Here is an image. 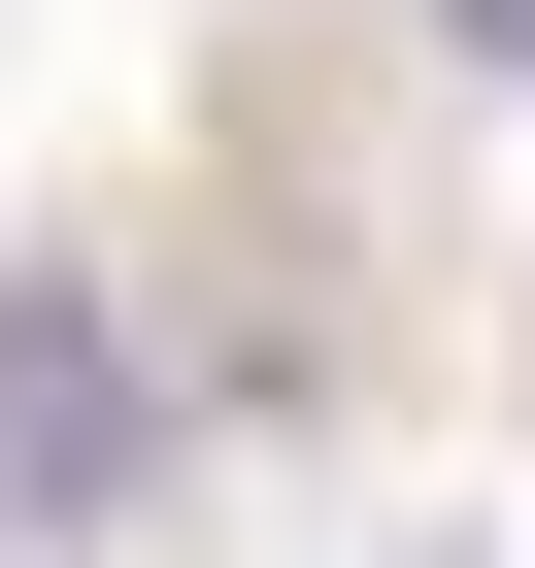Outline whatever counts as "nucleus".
<instances>
[{"label":"nucleus","instance_id":"nucleus-1","mask_svg":"<svg viewBox=\"0 0 535 568\" xmlns=\"http://www.w3.org/2000/svg\"><path fill=\"white\" fill-rule=\"evenodd\" d=\"M168 468V368H134V302L101 267H0V535H101Z\"/></svg>","mask_w":535,"mask_h":568},{"label":"nucleus","instance_id":"nucleus-2","mask_svg":"<svg viewBox=\"0 0 535 568\" xmlns=\"http://www.w3.org/2000/svg\"><path fill=\"white\" fill-rule=\"evenodd\" d=\"M435 34H468V68H535V0H435Z\"/></svg>","mask_w":535,"mask_h":568}]
</instances>
